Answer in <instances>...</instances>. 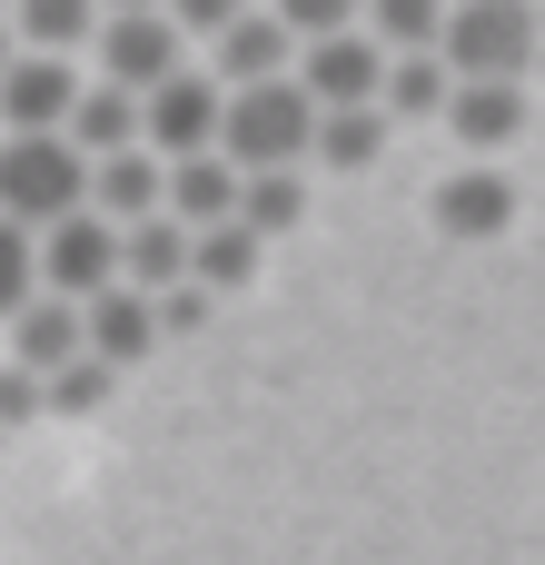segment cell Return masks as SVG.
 Here are the masks:
<instances>
[{"label":"cell","mask_w":545,"mask_h":565,"mask_svg":"<svg viewBox=\"0 0 545 565\" xmlns=\"http://www.w3.org/2000/svg\"><path fill=\"white\" fill-rule=\"evenodd\" d=\"M308 129L318 109L298 99V79H258V89H218V159L238 179H268V169H298L308 159Z\"/></svg>","instance_id":"1"},{"label":"cell","mask_w":545,"mask_h":565,"mask_svg":"<svg viewBox=\"0 0 545 565\" xmlns=\"http://www.w3.org/2000/svg\"><path fill=\"white\" fill-rule=\"evenodd\" d=\"M536 60V10H447L437 20V70L457 89H526Z\"/></svg>","instance_id":"2"},{"label":"cell","mask_w":545,"mask_h":565,"mask_svg":"<svg viewBox=\"0 0 545 565\" xmlns=\"http://www.w3.org/2000/svg\"><path fill=\"white\" fill-rule=\"evenodd\" d=\"M79 189H89V169H79V149L70 139H0V228H60V218H79Z\"/></svg>","instance_id":"3"},{"label":"cell","mask_w":545,"mask_h":565,"mask_svg":"<svg viewBox=\"0 0 545 565\" xmlns=\"http://www.w3.org/2000/svg\"><path fill=\"white\" fill-rule=\"evenodd\" d=\"M139 149H149L159 169H179V159H218V79H209V70L159 79V89L139 99Z\"/></svg>","instance_id":"4"},{"label":"cell","mask_w":545,"mask_h":565,"mask_svg":"<svg viewBox=\"0 0 545 565\" xmlns=\"http://www.w3.org/2000/svg\"><path fill=\"white\" fill-rule=\"evenodd\" d=\"M30 268H40V298L89 308L99 288H119V228H99V218L79 209V218H60V228L30 238Z\"/></svg>","instance_id":"5"},{"label":"cell","mask_w":545,"mask_h":565,"mask_svg":"<svg viewBox=\"0 0 545 565\" xmlns=\"http://www.w3.org/2000/svg\"><path fill=\"white\" fill-rule=\"evenodd\" d=\"M99 60H109V89H129V99H149L159 79H179V30H169V10H109V20H99Z\"/></svg>","instance_id":"6"},{"label":"cell","mask_w":545,"mask_h":565,"mask_svg":"<svg viewBox=\"0 0 545 565\" xmlns=\"http://www.w3.org/2000/svg\"><path fill=\"white\" fill-rule=\"evenodd\" d=\"M377 70H387V50L348 20V30H328V40H308L298 99H308V109H377Z\"/></svg>","instance_id":"7"},{"label":"cell","mask_w":545,"mask_h":565,"mask_svg":"<svg viewBox=\"0 0 545 565\" xmlns=\"http://www.w3.org/2000/svg\"><path fill=\"white\" fill-rule=\"evenodd\" d=\"M70 99H79V70H70V60L10 50V70H0V139H60Z\"/></svg>","instance_id":"8"},{"label":"cell","mask_w":545,"mask_h":565,"mask_svg":"<svg viewBox=\"0 0 545 565\" xmlns=\"http://www.w3.org/2000/svg\"><path fill=\"white\" fill-rule=\"evenodd\" d=\"M159 218L169 228H228L238 218V169L228 159H179V169H159Z\"/></svg>","instance_id":"9"},{"label":"cell","mask_w":545,"mask_h":565,"mask_svg":"<svg viewBox=\"0 0 545 565\" xmlns=\"http://www.w3.org/2000/svg\"><path fill=\"white\" fill-rule=\"evenodd\" d=\"M79 209H89L99 228H139V218H159V159H149V149L89 159V189H79Z\"/></svg>","instance_id":"10"},{"label":"cell","mask_w":545,"mask_h":565,"mask_svg":"<svg viewBox=\"0 0 545 565\" xmlns=\"http://www.w3.org/2000/svg\"><path fill=\"white\" fill-rule=\"evenodd\" d=\"M149 338H159V318H149V298H129V288H99V298L79 308V358H99L109 377H119L129 358H149Z\"/></svg>","instance_id":"11"},{"label":"cell","mask_w":545,"mask_h":565,"mask_svg":"<svg viewBox=\"0 0 545 565\" xmlns=\"http://www.w3.org/2000/svg\"><path fill=\"white\" fill-rule=\"evenodd\" d=\"M258 79H288V30H278V10H228V30H218V89H258Z\"/></svg>","instance_id":"12"},{"label":"cell","mask_w":545,"mask_h":565,"mask_svg":"<svg viewBox=\"0 0 545 565\" xmlns=\"http://www.w3.org/2000/svg\"><path fill=\"white\" fill-rule=\"evenodd\" d=\"M119 288H129V298H169V288H189V228H169V218L119 228Z\"/></svg>","instance_id":"13"},{"label":"cell","mask_w":545,"mask_h":565,"mask_svg":"<svg viewBox=\"0 0 545 565\" xmlns=\"http://www.w3.org/2000/svg\"><path fill=\"white\" fill-rule=\"evenodd\" d=\"M60 139L79 149V169H89V159H119V149H139V99L99 79V89H79V99H70V119H60Z\"/></svg>","instance_id":"14"},{"label":"cell","mask_w":545,"mask_h":565,"mask_svg":"<svg viewBox=\"0 0 545 565\" xmlns=\"http://www.w3.org/2000/svg\"><path fill=\"white\" fill-rule=\"evenodd\" d=\"M70 358H79V308L30 298V308L10 318V358H0V367H20V377H60Z\"/></svg>","instance_id":"15"},{"label":"cell","mask_w":545,"mask_h":565,"mask_svg":"<svg viewBox=\"0 0 545 565\" xmlns=\"http://www.w3.org/2000/svg\"><path fill=\"white\" fill-rule=\"evenodd\" d=\"M506 218H516V189H506L496 169H457V179L437 189V228H447V238H496Z\"/></svg>","instance_id":"16"},{"label":"cell","mask_w":545,"mask_h":565,"mask_svg":"<svg viewBox=\"0 0 545 565\" xmlns=\"http://www.w3.org/2000/svg\"><path fill=\"white\" fill-rule=\"evenodd\" d=\"M248 278H258V238H248L238 218L189 238V288H199V298H228V288H248Z\"/></svg>","instance_id":"17"},{"label":"cell","mask_w":545,"mask_h":565,"mask_svg":"<svg viewBox=\"0 0 545 565\" xmlns=\"http://www.w3.org/2000/svg\"><path fill=\"white\" fill-rule=\"evenodd\" d=\"M447 89H457V79L437 70V50H397V60L377 70V119H397V109L427 119V109H447Z\"/></svg>","instance_id":"18"},{"label":"cell","mask_w":545,"mask_h":565,"mask_svg":"<svg viewBox=\"0 0 545 565\" xmlns=\"http://www.w3.org/2000/svg\"><path fill=\"white\" fill-rule=\"evenodd\" d=\"M447 129L467 149H506L526 129V89H447Z\"/></svg>","instance_id":"19"},{"label":"cell","mask_w":545,"mask_h":565,"mask_svg":"<svg viewBox=\"0 0 545 565\" xmlns=\"http://www.w3.org/2000/svg\"><path fill=\"white\" fill-rule=\"evenodd\" d=\"M298 218H308V179H298V169L238 179V228H248V238H278V228H298Z\"/></svg>","instance_id":"20"},{"label":"cell","mask_w":545,"mask_h":565,"mask_svg":"<svg viewBox=\"0 0 545 565\" xmlns=\"http://www.w3.org/2000/svg\"><path fill=\"white\" fill-rule=\"evenodd\" d=\"M0 30H20V40H30V60H70V50H79L99 20H89L79 0H30V10H10Z\"/></svg>","instance_id":"21"},{"label":"cell","mask_w":545,"mask_h":565,"mask_svg":"<svg viewBox=\"0 0 545 565\" xmlns=\"http://www.w3.org/2000/svg\"><path fill=\"white\" fill-rule=\"evenodd\" d=\"M308 149H318L328 169H367V159L387 149V119H377V109H318Z\"/></svg>","instance_id":"22"},{"label":"cell","mask_w":545,"mask_h":565,"mask_svg":"<svg viewBox=\"0 0 545 565\" xmlns=\"http://www.w3.org/2000/svg\"><path fill=\"white\" fill-rule=\"evenodd\" d=\"M99 397H109V367L99 358H70L60 377H40V417H89Z\"/></svg>","instance_id":"23"},{"label":"cell","mask_w":545,"mask_h":565,"mask_svg":"<svg viewBox=\"0 0 545 565\" xmlns=\"http://www.w3.org/2000/svg\"><path fill=\"white\" fill-rule=\"evenodd\" d=\"M40 298V268H30V238L20 228H0V318H20Z\"/></svg>","instance_id":"24"},{"label":"cell","mask_w":545,"mask_h":565,"mask_svg":"<svg viewBox=\"0 0 545 565\" xmlns=\"http://www.w3.org/2000/svg\"><path fill=\"white\" fill-rule=\"evenodd\" d=\"M437 20H447V10H427V0H387L367 30H387L397 50H437Z\"/></svg>","instance_id":"25"},{"label":"cell","mask_w":545,"mask_h":565,"mask_svg":"<svg viewBox=\"0 0 545 565\" xmlns=\"http://www.w3.org/2000/svg\"><path fill=\"white\" fill-rule=\"evenodd\" d=\"M149 318L189 338V328H209V298H199V288H169V298H149Z\"/></svg>","instance_id":"26"},{"label":"cell","mask_w":545,"mask_h":565,"mask_svg":"<svg viewBox=\"0 0 545 565\" xmlns=\"http://www.w3.org/2000/svg\"><path fill=\"white\" fill-rule=\"evenodd\" d=\"M30 417H40V377L0 367V427H30Z\"/></svg>","instance_id":"27"},{"label":"cell","mask_w":545,"mask_h":565,"mask_svg":"<svg viewBox=\"0 0 545 565\" xmlns=\"http://www.w3.org/2000/svg\"><path fill=\"white\" fill-rule=\"evenodd\" d=\"M0 70H10V30H0Z\"/></svg>","instance_id":"28"}]
</instances>
